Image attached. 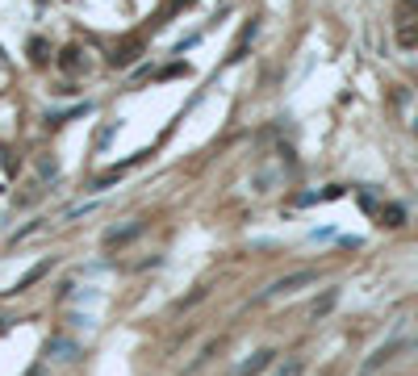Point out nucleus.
I'll return each instance as SVG.
<instances>
[{"label":"nucleus","instance_id":"f257e3e1","mask_svg":"<svg viewBox=\"0 0 418 376\" xmlns=\"http://www.w3.org/2000/svg\"><path fill=\"white\" fill-rule=\"evenodd\" d=\"M301 285H314V272H293V276H285V280H276V285L268 289V297H281V293H297Z\"/></svg>","mask_w":418,"mask_h":376},{"label":"nucleus","instance_id":"f03ea898","mask_svg":"<svg viewBox=\"0 0 418 376\" xmlns=\"http://www.w3.org/2000/svg\"><path fill=\"white\" fill-rule=\"evenodd\" d=\"M138 50H142L138 42H126V46H113V54H109V63H113V67H130V63L138 59Z\"/></svg>","mask_w":418,"mask_h":376},{"label":"nucleus","instance_id":"7ed1b4c3","mask_svg":"<svg viewBox=\"0 0 418 376\" xmlns=\"http://www.w3.org/2000/svg\"><path fill=\"white\" fill-rule=\"evenodd\" d=\"M268 364H272V352H260V356H255V360H247V364H243V368H239V376H255V373H264V368H268Z\"/></svg>","mask_w":418,"mask_h":376},{"label":"nucleus","instance_id":"20e7f679","mask_svg":"<svg viewBox=\"0 0 418 376\" xmlns=\"http://www.w3.org/2000/svg\"><path fill=\"white\" fill-rule=\"evenodd\" d=\"M398 42H402V46H415L418 42V25H410L406 17H402V25H398Z\"/></svg>","mask_w":418,"mask_h":376},{"label":"nucleus","instance_id":"39448f33","mask_svg":"<svg viewBox=\"0 0 418 376\" xmlns=\"http://www.w3.org/2000/svg\"><path fill=\"white\" fill-rule=\"evenodd\" d=\"M59 63H63V71H75V67H80V50H75V46H71V50H63V59H59Z\"/></svg>","mask_w":418,"mask_h":376},{"label":"nucleus","instance_id":"423d86ee","mask_svg":"<svg viewBox=\"0 0 418 376\" xmlns=\"http://www.w3.org/2000/svg\"><path fill=\"white\" fill-rule=\"evenodd\" d=\"M402 218H406V213H402L398 205H389V209H385V222H389V226H402Z\"/></svg>","mask_w":418,"mask_h":376},{"label":"nucleus","instance_id":"0eeeda50","mask_svg":"<svg viewBox=\"0 0 418 376\" xmlns=\"http://www.w3.org/2000/svg\"><path fill=\"white\" fill-rule=\"evenodd\" d=\"M276 376H301V360H289L285 368H276Z\"/></svg>","mask_w":418,"mask_h":376},{"label":"nucleus","instance_id":"6e6552de","mask_svg":"<svg viewBox=\"0 0 418 376\" xmlns=\"http://www.w3.org/2000/svg\"><path fill=\"white\" fill-rule=\"evenodd\" d=\"M29 50H33V59H46V42H38V38H33V42H29Z\"/></svg>","mask_w":418,"mask_h":376},{"label":"nucleus","instance_id":"1a4fd4ad","mask_svg":"<svg viewBox=\"0 0 418 376\" xmlns=\"http://www.w3.org/2000/svg\"><path fill=\"white\" fill-rule=\"evenodd\" d=\"M406 13H418V0H402V17Z\"/></svg>","mask_w":418,"mask_h":376}]
</instances>
